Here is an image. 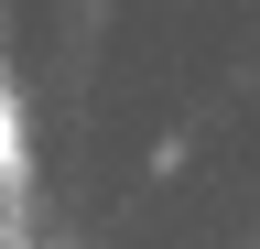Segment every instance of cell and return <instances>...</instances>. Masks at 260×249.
Segmentation results:
<instances>
[{
	"label": "cell",
	"mask_w": 260,
	"mask_h": 249,
	"mask_svg": "<svg viewBox=\"0 0 260 249\" xmlns=\"http://www.w3.org/2000/svg\"><path fill=\"white\" fill-rule=\"evenodd\" d=\"M0 184H22V119H11V87H0Z\"/></svg>",
	"instance_id": "6da1fadb"
}]
</instances>
